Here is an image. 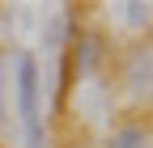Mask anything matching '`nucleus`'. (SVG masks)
<instances>
[{
  "label": "nucleus",
  "mask_w": 153,
  "mask_h": 148,
  "mask_svg": "<svg viewBox=\"0 0 153 148\" xmlns=\"http://www.w3.org/2000/svg\"><path fill=\"white\" fill-rule=\"evenodd\" d=\"M17 114L26 127V148H43V97H38V64L30 51L17 55Z\"/></svg>",
  "instance_id": "obj_1"
},
{
  "label": "nucleus",
  "mask_w": 153,
  "mask_h": 148,
  "mask_svg": "<svg viewBox=\"0 0 153 148\" xmlns=\"http://www.w3.org/2000/svg\"><path fill=\"white\" fill-rule=\"evenodd\" d=\"M76 47H72V59H68V68H76L85 76V72H94V64H98V38L94 34H81V38H72Z\"/></svg>",
  "instance_id": "obj_2"
},
{
  "label": "nucleus",
  "mask_w": 153,
  "mask_h": 148,
  "mask_svg": "<svg viewBox=\"0 0 153 148\" xmlns=\"http://www.w3.org/2000/svg\"><path fill=\"white\" fill-rule=\"evenodd\" d=\"M106 148H149V131L136 127V123H128V127H119V131L106 140Z\"/></svg>",
  "instance_id": "obj_3"
},
{
  "label": "nucleus",
  "mask_w": 153,
  "mask_h": 148,
  "mask_svg": "<svg viewBox=\"0 0 153 148\" xmlns=\"http://www.w3.org/2000/svg\"><path fill=\"white\" fill-rule=\"evenodd\" d=\"M145 81L153 85V55H149V51H140V55H136V68H132V85L145 89Z\"/></svg>",
  "instance_id": "obj_4"
},
{
  "label": "nucleus",
  "mask_w": 153,
  "mask_h": 148,
  "mask_svg": "<svg viewBox=\"0 0 153 148\" xmlns=\"http://www.w3.org/2000/svg\"><path fill=\"white\" fill-rule=\"evenodd\" d=\"M0 119H4V59H0Z\"/></svg>",
  "instance_id": "obj_5"
}]
</instances>
